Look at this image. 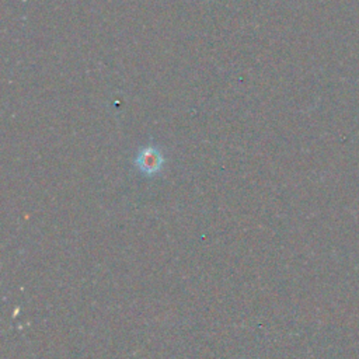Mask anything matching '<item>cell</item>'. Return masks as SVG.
I'll use <instances>...</instances> for the list:
<instances>
[{
  "label": "cell",
  "instance_id": "1",
  "mask_svg": "<svg viewBox=\"0 0 359 359\" xmlns=\"http://www.w3.org/2000/svg\"><path fill=\"white\" fill-rule=\"evenodd\" d=\"M135 165L144 175H154V174L160 172V170L163 167V156L153 146L144 147L137 153V156L135 158Z\"/></svg>",
  "mask_w": 359,
  "mask_h": 359
}]
</instances>
